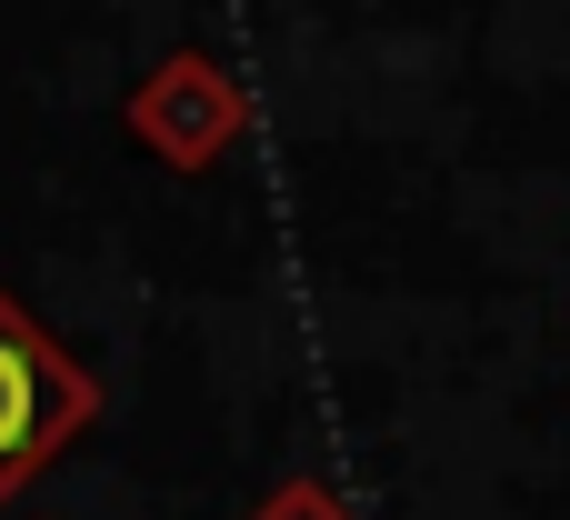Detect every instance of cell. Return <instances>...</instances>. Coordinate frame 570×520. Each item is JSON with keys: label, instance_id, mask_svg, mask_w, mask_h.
I'll use <instances>...</instances> for the list:
<instances>
[{"label": "cell", "instance_id": "cell-1", "mask_svg": "<svg viewBox=\"0 0 570 520\" xmlns=\"http://www.w3.org/2000/svg\"><path fill=\"white\" fill-rule=\"evenodd\" d=\"M80 421H90V381L0 301V501H10Z\"/></svg>", "mask_w": 570, "mask_h": 520}]
</instances>
